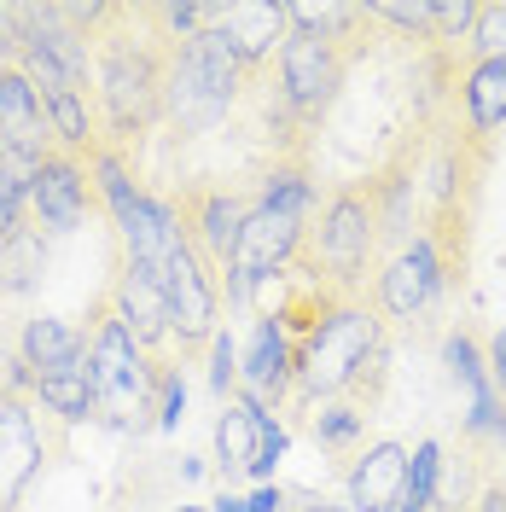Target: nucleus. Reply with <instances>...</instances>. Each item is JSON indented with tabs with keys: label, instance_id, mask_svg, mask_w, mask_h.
I'll return each instance as SVG.
<instances>
[{
	"label": "nucleus",
	"instance_id": "39448f33",
	"mask_svg": "<svg viewBox=\"0 0 506 512\" xmlns=\"http://www.w3.org/2000/svg\"><path fill=\"white\" fill-rule=\"evenodd\" d=\"M169 210H175V227H181V245L204 262V274L222 286V303H227L233 251H239V233H245L256 210V192H233V187H216V181H181L169 192Z\"/></svg>",
	"mask_w": 506,
	"mask_h": 512
},
{
	"label": "nucleus",
	"instance_id": "9b49d317",
	"mask_svg": "<svg viewBox=\"0 0 506 512\" xmlns=\"http://www.w3.org/2000/svg\"><path fill=\"white\" fill-rule=\"evenodd\" d=\"M0 152L24 169H41V158L59 152L53 123H47V105L30 88V76L18 64H0Z\"/></svg>",
	"mask_w": 506,
	"mask_h": 512
},
{
	"label": "nucleus",
	"instance_id": "c756f323",
	"mask_svg": "<svg viewBox=\"0 0 506 512\" xmlns=\"http://www.w3.org/2000/svg\"><path fill=\"white\" fill-rule=\"evenodd\" d=\"M477 512H506V483L495 478L489 489H483V501H477Z\"/></svg>",
	"mask_w": 506,
	"mask_h": 512
},
{
	"label": "nucleus",
	"instance_id": "5701e85b",
	"mask_svg": "<svg viewBox=\"0 0 506 512\" xmlns=\"http://www.w3.org/2000/svg\"><path fill=\"white\" fill-rule=\"evenodd\" d=\"M210 384H216V396H233V390H239V350H233V332H216V344H210Z\"/></svg>",
	"mask_w": 506,
	"mask_h": 512
},
{
	"label": "nucleus",
	"instance_id": "a878e982",
	"mask_svg": "<svg viewBox=\"0 0 506 512\" xmlns=\"http://www.w3.org/2000/svg\"><path fill=\"white\" fill-rule=\"evenodd\" d=\"M181 408H187V384H181V373H169V379H163V396H158V425L163 431L181 419Z\"/></svg>",
	"mask_w": 506,
	"mask_h": 512
},
{
	"label": "nucleus",
	"instance_id": "6ab92c4d",
	"mask_svg": "<svg viewBox=\"0 0 506 512\" xmlns=\"http://www.w3.org/2000/svg\"><path fill=\"white\" fill-rule=\"evenodd\" d=\"M297 414H303V431H309L326 454L355 460V443H361L373 408H361L355 396H326V402H297Z\"/></svg>",
	"mask_w": 506,
	"mask_h": 512
},
{
	"label": "nucleus",
	"instance_id": "f03ea898",
	"mask_svg": "<svg viewBox=\"0 0 506 512\" xmlns=\"http://www.w3.org/2000/svg\"><path fill=\"white\" fill-rule=\"evenodd\" d=\"M88 373H94V396H99V414L111 425H158V396L163 379L175 373L169 355H152L134 344L117 309H111V291L94 303L88 315Z\"/></svg>",
	"mask_w": 506,
	"mask_h": 512
},
{
	"label": "nucleus",
	"instance_id": "1a4fd4ad",
	"mask_svg": "<svg viewBox=\"0 0 506 512\" xmlns=\"http://www.w3.org/2000/svg\"><path fill=\"white\" fill-rule=\"evenodd\" d=\"M443 297H448L443 268H437V251L425 239H413L408 251H396L373 274V309L384 315V326L390 320H419L431 303H443Z\"/></svg>",
	"mask_w": 506,
	"mask_h": 512
},
{
	"label": "nucleus",
	"instance_id": "6e6552de",
	"mask_svg": "<svg viewBox=\"0 0 506 512\" xmlns=\"http://www.w3.org/2000/svg\"><path fill=\"white\" fill-rule=\"evenodd\" d=\"M111 309L134 332V344L152 355H169L175 350V326H169V291H163V274L128 262L123 251L111 256Z\"/></svg>",
	"mask_w": 506,
	"mask_h": 512
},
{
	"label": "nucleus",
	"instance_id": "7c9ffc66",
	"mask_svg": "<svg viewBox=\"0 0 506 512\" xmlns=\"http://www.w3.org/2000/svg\"><path fill=\"white\" fill-rule=\"evenodd\" d=\"M297 512H349V507H338V501H326V495H309V501H303Z\"/></svg>",
	"mask_w": 506,
	"mask_h": 512
},
{
	"label": "nucleus",
	"instance_id": "412c9836",
	"mask_svg": "<svg viewBox=\"0 0 506 512\" xmlns=\"http://www.w3.org/2000/svg\"><path fill=\"white\" fill-rule=\"evenodd\" d=\"M18 355H24L30 373H47V367H64V361H82L88 355V332L59 315H35L18 332Z\"/></svg>",
	"mask_w": 506,
	"mask_h": 512
},
{
	"label": "nucleus",
	"instance_id": "bb28decb",
	"mask_svg": "<svg viewBox=\"0 0 506 512\" xmlns=\"http://www.w3.org/2000/svg\"><path fill=\"white\" fill-rule=\"evenodd\" d=\"M483 361H489V384H495V396L506 402V326L489 338V350H483Z\"/></svg>",
	"mask_w": 506,
	"mask_h": 512
},
{
	"label": "nucleus",
	"instance_id": "4be33fe9",
	"mask_svg": "<svg viewBox=\"0 0 506 512\" xmlns=\"http://www.w3.org/2000/svg\"><path fill=\"white\" fill-rule=\"evenodd\" d=\"M41 268H47V233L30 222L18 239L0 245V297H24V291H35L41 286Z\"/></svg>",
	"mask_w": 506,
	"mask_h": 512
},
{
	"label": "nucleus",
	"instance_id": "aec40b11",
	"mask_svg": "<svg viewBox=\"0 0 506 512\" xmlns=\"http://www.w3.org/2000/svg\"><path fill=\"white\" fill-rule=\"evenodd\" d=\"M460 117L495 140L506 128V59H472L466 64V82H460Z\"/></svg>",
	"mask_w": 506,
	"mask_h": 512
},
{
	"label": "nucleus",
	"instance_id": "423d86ee",
	"mask_svg": "<svg viewBox=\"0 0 506 512\" xmlns=\"http://www.w3.org/2000/svg\"><path fill=\"white\" fill-rule=\"evenodd\" d=\"M163 291H169V326H175V350L181 361L210 355L216 332H222V286L204 274V262L181 245L175 262L163 268Z\"/></svg>",
	"mask_w": 506,
	"mask_h": 512
},
{
	"label": "nucleus",
	"instance_id": "cd10ccee",
	"mask_svg": "<svg viewBox=\"0 0 506 512\" xmlns=\"http://www.w3.org/2000/svg\"><path fill=\"white\" fill-rule=\"evenodd\" d=\"M18 59V18H12V6L0 0V64Z\"/></svg>",
	"mask_w": 506,
	"mask_h": 512
},
{
	"label": "nucleus",
	"instance_id": "2f4dec72",
	"mask_svg": "<svg viewBox=\"0 0 506 512\" xmlns=\"http://www.w3.org/2000/svg\"><path fill=\"white\" fill-rule=\"evenodd\" d=\"M210 512H245V501H239V495H227V489H222V501H216Z\"/></svg>",
	"mask_w": 506,
	"mask_h": 512
},
{
	"label": "nucleus",
	"instance_id": "9d476101",
	"mask_svg": "<svg viewBox=\"0 0 506 512\" xmlns=\"http://www.w3.org/2000/svg\"><path fill=\"white\" fill-rule=\"evenodd\" d=\"M210 30L222 35L233 47V59L256 76V70H268L280 59L291 24H285V0H210Z\"/></svg>",
	"mask_w": 506,
	"mask_h": 512
},
{
	"label": "nucleus",
	"instance_id": "7ed1b4c3",
	"mask_svg": "<svg viewBox=\"0 0 506 512\" xmlns=\"http://www.w3.org/2000/svg\"><path fill=\"white\" fill-rule=\"evenodd\" d=\"M379 350H384V315L373 309V291L338 303L303 344H291V373H297L291 408H297V402L344 396L349 384L367 373V361H373Z\"/></svg>",
	"mask_w": 506,
	"mask_h": 512
},
{
	"label": "nucleus",
	"instance_id": "393cba45",
	"mask_svg": "<svg viewBox=\"0 0 506 512\" xmlns=\"http://www.w3.org/2000/svg\"><path fill=\"white\" fill-rule=\"evenodd\" d=\"M280 454H285V431L268 419V431H262V448H256V466H251V478H274V466H280Z\"/></svg>",
	"mask_w": 506,
	"mask_h": 512
},
{
	"label": "nucleus",
	"instance_id": "4468645a",
	"mask_svg": "<svg viewBox=\"0 0 506 512\" xmlns=\"http://www.w3.org/2000/svg\"><path fill=\"white\" fill-rule=\"evenodd\" d=\"M41 460H47V437H41L35 402H0V512L18 507Z\"/></svg>",
	"mask_w": 506,
	"mask_h": 512
},
{
	"label": "nucleus",
	"instance_id": "ddd939ff",
	"mask_svg": "<svg viewBox=\"0 0 506 512\" xmlns=\"http://www.w3.org/2000/svg\"><path fill=\"white\" fill-rule=\"evenodd\" d=\"M239 390L262 402V408H285L297 396V373H291V344H285L280 320L256 315L251 338H245V355H239ZM233 390V396H239Z\"/></svg>",
	"mask_w": 506,
	"mask_h": 512
},
{
	"label": "nucleus",
	"instance_id": "dca6fc26",
	"mask_svg": "<svg viewBox=\"0 0 506 512\" xmlns=\"http://www.w3.org/2000/svg\"><path fill=\"white\" fill-rule=\"evenodd\" d=\"M268 419H274V414H268L262 402H251L245 390L222 402V419H216V466H222V478H227V483L251 478L256 448H262V431H268Z\"/></svg>",
	"mask_w": 506,
	"mask_h": 512
},
{
	"label": "nucleus",
	"instance_id": "2eb2a0df",
	"mask_svg": "<svg viewBox=\"0 0 506 512\" xmlns=\"http://www.w3.org/2000/svg\"><path fill=\"white\" fill-rule=\"evenodd\" d=\"M408 448L402 443H373L355 454L349 466V512H390L408 495Z\"/></svg>",
	"mask_w": 506,
	"mask_h": 512
},
{
	"label": "nucleus",
	"instance_id": "0eeeda50",
	"mask_svg": "<svg viewBox=\"0 0 506 512\" xmlns=\"http://www.w3.org/2000/svg\"><path fill=\"white\" fill-rule=\"evenodd\" d=\"M94 210H105V204H99L88 158H70V152L41 158V169H35V181H30V222L41 233H76Z\"/></svg>",
	"mask_w": 506,
	"mask_h": 512
},
{
	"label": "nucleus",
	"instance_id": "c85d7f7f",
	"mask_svg": "<svg viewBox=\"0 0 506 512\" xmlns=\"http://www.w3.org/2000/svg\"><path fill=\"white\" fill-rule=\"evenodd\" d=\"M285 501H291V495H285L280 483H262V489H256L251 501H245V512H280Z\"/></svg>",
	"mask_w": 506,
	"mask_h": 512
},
{
	"label": "nucleus",
	"instance_id": "f8f14e48",
	"mask_svg": "<svg viewBox=\"0 0 506 512\" xmlns=\"http://www.w3.org/2000/svg\"><path fill=\"white\" fill-rule=\"evenodd\" d=\"M111 227H117V251L128 262H140V268H152V274H163L175 262V251H181V227H175L169 198H158L146 187L134 192L123 210H111Z\"/></svg>",
	"mask_w": 506,
	"mask_h": 512
},
{
	"label": "nucleus",
	"instance_id": "f257e3e1",
	"mask_svg": "<svg viewBox=\"0 0 506 512\" xmlns=\"http://www.w3.org/2000/svg\"><path fill=\"white\" fill-rule=\"evenodd\" d=\"M181 41H169L152 6H111L94 35V105L111 152H140L163 123V88Z\"/></svg>",
	"mask_w": 506,
	"mask_h": 512
},
{
	"label": "nucleus",
	"instance_id": "20e7f679",
	"mask_svg": "<svg viewBox=\"0 0 506 512\" xmlns=\"http://www.w3.org/2000/svg\"><path fill=\"white\" fill-rule=\"evenodd\" d=\"M251 88V70L233 59L216 30L192 35L187 47L169 64V88H163V123L175 128V140H198L210 128H222L233 117L239 94Z\"/></svg>",
	"mask_w": 506,
	"mask_h": 512
},
{
	"label": "nucleus",
	"instance_id": "473e14b6",
	"mask_svg": "<svg viewBox=\"0 0 506 512\" xmlns=\"http://www.w3.org/2000/svg\"><path fill=\"white\" fill-rule=\"evenodd\" d=\"M181 512H210V507H181Z\"/></svg>",
	"mask_w": 506,
	"mask_h": 512
},
{
	"label": "nucleus",
	"instance_id": "a211bd4d",
	"mask_svg": "<svg viewBox=\"0 0 506 512\" xmlns=\"http://www.w3.org/2000/svg\"><path fill=\"white\" fill-rule=\"evenodd\" d=\"M35 408H47L64 425H82V419L99 414V396H94V373H88V355L82 361H64V367H47L35 373Z\"/></svg>",
	"mask_w": 506,
	"mask_h": 512
},
{
	"label": "nucleus",
	"instance_id": "b1692460",
	"mask_svg": "<svg viewBox=\"0 0 506 512\" xmlns=\"http://www.w3.org/2000/svg\"><path fill=\"white\" fill-rule=\"evenodd\" d=\"M30 227V192H0V245Z\"/></svg>",
	"mask_w": 506,
	"mask_h": 512
},
{
	"label": "nucleus",
	"instance_id": "f3484780",
	"mask_svg": "<svg viewBox=\"0 0 506 512\" xmlns=\"http://www.w3.org/2000/svg\"><path fill=\"white\" fill-rule=\"evenodd\" d=\"M489 448L460 437V443L443 448L437 460V489H431V512H477L483 489H489Z\"/></svg>",
	"mask_w": 506,
	"mask_h": 512
}]
</instances>
